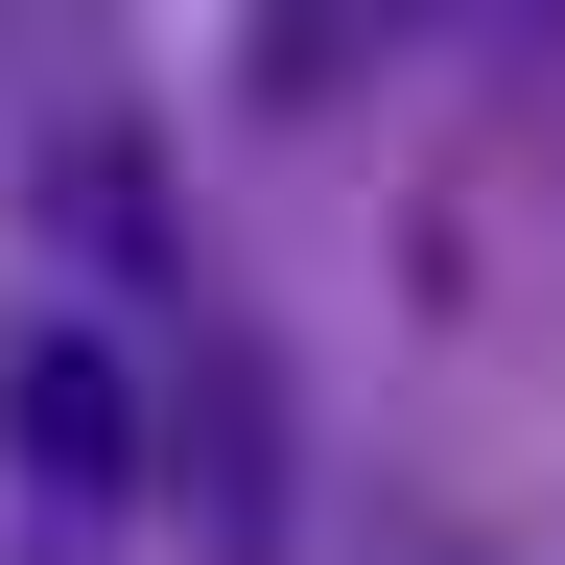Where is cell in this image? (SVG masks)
<instances>
[{
  "mask_svg": "<svg viewBox=\"0 0 565 565\" xmlns=\"http://www.w3.org/2000/svg\"><path fill=\"white\" fill-rule=\"evenodd\" d=\"M141 448H166V424H141V377L95 330H24V353H0V471H24V494H95V519H118Z\"/></svg>",
  "mask_w": 565,
  "mask_h": 565,
  "instance_id": "6da1fadb",
  "label": "cell"
},
{
  "mask_svg": "<svg viewBox=\"0 0 565 565\" xmlns=\"http://www.w3.org/2000/svg\"><path fill=\"white\" fill-rule=\"evenodd\" d=\"M189 494H212V542H236V565H282V377H259V353H212V377H189Z\"/></svg>",
  "mask_w": 565,
  "mask_h": 565,
  "instance_id": "7a4b0ae2",
  "label": "cell"
}]
</instances>
